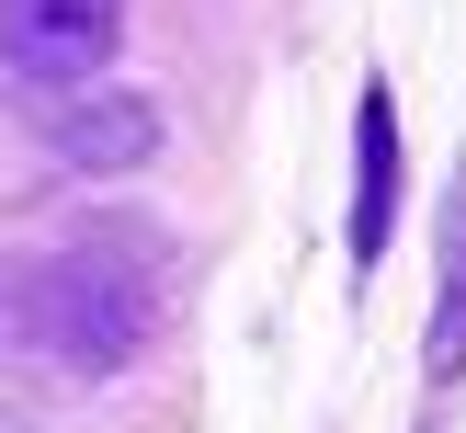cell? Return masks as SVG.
I'll return each instance as SVG.
<instances>
[{
  "mask_svg": "<svg viewBox=\"0 0 466 433\" xmlns=\"http://www.w3.org/2000/svg\"><path fill=\"white\" fill-rule=\"evenodd\" d=\"M148 331H159V251L114 240V228H80V240L46 263V285H35V342L57 365H80V376H103V365H126Z\"/></svg>",
  "mask_w": 466,
  "mask_h": 433,
  "instance_id": "6da1fadb",
  "label": "cell"
},
{
  "mask_svg": "<svg viewBox=\"0 0 466 433\" xmlns=\"http://www.w3.org/2000/svg\"><path fill=\"white\" fill-rule=\"evenodd\" d=\"M114 46H126V0H0V68H23L46 91L103 80Z\"/></svg>",
  "mask_w": 466,
  "mask_h": 433,
  "instance_id": "7a4b0ae2",
  "label": "cell"
},
{
  "mask_svg": "<svg viewBox=\"0 0 466 433\" xmlns=\"http://www.w3.org/2000/svg\"><path fill=\"white\" fill-rule=\"evenodd\" d=\"M387 217H399V103H387V80H364V114H353V263H387Z\"/></svg>",
  "mask_w": 466,
  "mask_h": 433,
  "instance_id": "3957f363",
  "label": "cell"
},
{
  "mask_svg": "<svg viewBox=\"0 0 466 433\" xmlns=\"http://www.w3.org/2000/svg\"><path fill=\"white\" fill-rule=\"evenodd\" d=\"M421 376L432 399L466 387V182L444 194V251H432V342H421Z\"/></svg>",
  "mask_w": 466,
  "mask_h": 433,
  "instance_id": "277c9868",
  "label": "cell"
},
{
  "mask_svg": "<svg viewBox=\"0 0 466 433\" xmlns=\"http://www.w3.org/2000/svg\"><path fill=\"white\" fill-rule=\"evenodd\" d=\"M57 149L80 160V171H137V160L159 149V114H148V103H80V114L57 126Z\"/></svg>",
  "mask_w": 466,
  "mask_h": 433,
  "instance_id": "5b68a950",
  "label": "cell"
}]
</instances>
